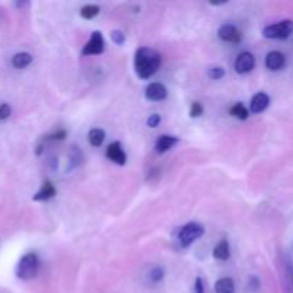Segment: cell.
Segmentation results:
<instances>
[{"instance_id": "obj_1", "label": "cell", "mask_w": 293, "mask_h": 293, "mask_svg": "<svg viewBox=\"0 0 293 293\" xmlns=\"http://www.w3.org/2000/svg\"><path fill=\"white\" fill-rule=\"evenodd\" d=\"M162 57L150 47H140L135 55V70L140 79H149L160 67Z\"/></svg>"}, {"instance_id": "obj_2", "label": "cell", "mask_w": 293, "mask_h": 293, "mask_svg": "<svg viewBox=\"0 0 293 293\" xmlns=\"http://www.w3.org/2000/svg\"><path fill=\"white\" fill-rule=\"evenodd\" d=\"M39 266H40V262H39L36 253H33V252L26 253L19 260L18 267H16V276L22 280H30V279L36 277Z\"/></svg>"}, {"instance_id": "obj_3", "label": "cell", "mask_w": 293, "mask_h": 293, "mask_svg": "<svg viewBox=\"0 0 293 293\" xmlns=\"http://www.w3.org/2000/svg\"><path fill=\"white\" fill-rule=\"evenodd\" d=\"M293 33V20H282L279 23L266 26L263 29V36L266 39H277L283 40Z\"/></svg>"}, {"instance_id": "obj_4", "label": "cell", "mask_w": 293, "mask_h": 293, "mask_svg": "<svg viewBox=\"0 0 293 293\" xmlns=\"http://www.w3.org/2000/svg\"><path fill=\"white\" fill-rule=\"evenodd\" d=\"M205 233V229L203 226L199 225V223H187L184 225L182 229L179 230V235H177V239L180 242L182 247H187L192 245L193 242H196L198 239L202 238Z\"/></svg>"}, {"instance_id": "obj_5", "label": "cell", "mask_w": 293, "mask_h": 293, "mask_svg": "<svg viewBox=\"0 0 293 293\" xmlns=\"http://www.w3.org/2000/svg\"><path fill=\"white\" fill-rule=\"evenodd\" d=\"M103 50H105V39L102 36L101 32H93L92 36L89 39V42L83 47L82 55H101V53H103Z\"/></svg>"}, {"instance_id": "obj_6", "label": "cell", "mask_w": 293, "mask_h": 293, "mask_svg": "<svg viewBox=\"0 0 293 293\" xmlns=\"http://www.w3.org/2000/svg\"><path fill=\"white\" fill-rule=\"evenodd\" d=\"M255 64H256L255 56L252 55L250 52H243V53H240V55L236 57V60H235V70L240 74L249 73V72L253 70Z\"/></svg>"}, {"instance_id": "obj_7", "label": "cell", "mask_w": 293, "mask_h": 293, "mask_svg": "<svg viewBox=\"0 0 293 293\" xmlns=\"http://www.w3.org/2000/svg\"><path fill=\"white\" fill-rule=\"evenodd\" d=\"M106 156H108L109 160H112L113 163H116V165L119 166L126 165V160H128L126 153H125L123 147L120 145V142H113V143H110L109 146H108V149H106Z\"/></svg>"}, {"instance_id": "obj_8", "label": "cell", "mask_w": 293, "mask_h": 293, "mask_svg": "<svg viewBox=\"0 0 293 293\" xmlns=\"http://www.w3.org/2000/svg\"><path fill=\"white\" fill-rule=\"evenodd\" d=\"M219 37L228 43H239L242 40V33L233 25H223L218 32Z\"/></svg>"}, {"instance_id": "obj_9", "label": "cell", "mask_w": 293, "mask_h": 293, "mask_svg": "<svg viewBox=\"0 0 293 293\" xmlns=\"http://www.w3.org/2000/svg\"><path fill=\"white\" fill-rule=\"evenodd\" d=\"M265 64L269 70L277 72V70H280L284 64H286V57H284V55L282 52L273 50V52H269V53H267Z\"/></svg>"}, {"instance_id": "obj_10", "label": "cell", "mask_w": 293, "mask_h": 293, "mask_svg": "<svg viewBox=\"0 0 293 293\" xmlns=\"http://www.w3.org/2000/svg\"><path fill=\"white\" fill-rule=\"evenodd\" d=\"M149 101L152 102H160L165 101L167 96V90L162 83H152L146 87V93H145Z\"/></svg>"}, {"instance_id": "obj_11", "label": "cell", "mask_w": 293, "mask_h": 293, "mask_svg": "<svg viewBox=\"0 0 293 293\" xmlns=\"http://www.w3.org/2000/svg\"><path fill=\"white\" fill-rule=\"evenodd\" d=\"M269 96L263 92L256 93L250 101V112L252 113H262L269 106Z\"/></svg>"}, {"instance_id": "obj_12", "label": "cell", "mask_w": 293, "mask_h": 293, "mask_svg": "<svg viewBox=\"0 0 293 293\" xmlns=\"http://www.w3.org/2000/svg\"><path fill=\"white\" fill-rule=\"evenodd\" d=\"M177 143V138L170 136V135H162L159 136L155 143V149L157 153H165L167 150H170L172 147Z\"/></svg>"}, {"instance_id": "obj_13", "label": "cell", "mask_w": 293, "mask_h": 293, "mask_svg": "<svg viewBox=\"0 0 293 293\" xmlns=\"http://www.w3.org/2000/svg\"><path fill=\"white\" fill-rule=\"evenodd\" d=\"M55 194H56V189H55V186H53V183H52V182H49V180H46L45 183L42 184V187L39 189V192L33 196V201H36V202L49 201V199H52Z\"/></svg>"}, {"instance_id": "obj_14", "label": "cell", "mask_w": 293, "mask_h": 293, "mask_svg": "<svg viewBox=\"0 0 293 293\" xmlns=\"http://www.w3.org/2000/svg\"><path fill=\"white\" fill-rule=\"evenodd\" d=\"M213 256L218 260H228L230 256V246L228 240H222L219 242L216 247L213 249Z\"/></svg>"}, {"instance_id": "obj_15", "label": "cell", "mask_w": 293, "mask_h": 293, "mask_svg": "<svg viewBox=\"0 0 293 293\" xmlns=\"http://www.w3.org/2000/svg\"><path fill=\"white\" fill-rule=\"evenodd\" d=\"M32 60H33V56L30 55V53H28V52H20L18 55L13 56L12 64L16 69H25V67H28L29 64L32 63Z\"/></svg>"}, {"instance_id": "obj_16", "label": "cell", "mask_w": 293, "mask_h": 293, "mask_svg": "<svg viewBox=\"0 0 293 293\" xmlns=\"http://www.w3.org/2000/svg\"><path fill=\"white\" fill-rule=\"evenodd\" d=\"M216 293H235V282L230 277H222L215 284Z\"/></svg>"}, {"instance_id": "obj_17", "label": "cell", "mask_w": 293, "mask_h": 293, "mask_svg": "<svg viewBox=\"0 0 293 293\" xmlns=\"http://www.w3.org/2000/svg\"><path fill=\"white\" fill-rule=\"evenodd\" d=\"M105 136H106V133H105V130H102V129H92V130L89 132V135H87L89 143L94 147L102 146V143H103V140H105Z\"/></svg>"}, {"instance_id": "obj_18", "label": "cell", "mask_w": 293, "mask_h": 293, "mask_svg": "<svg viewBox=\"0 0 293 293\" xmlns=\"http://www.w3.org/2000/svg\"><path fill=\"white\" fill-rule=\"evenodd\" d=\"M230 115L239 120H246L247 118H249V110H247V108L245 106V105H242V103H236L235 106H232V109H230Z\"/></svg>"}, {"instance_id": "obj_19", "label": "cell", "mask_w": 293, "mask_h": 293, "mask_svg": "<svg viewBox=\"0 0 293 293\" xmlns=\"http://www.w3.org/2000/svg\"><path fill=\"white\" fill-rule=\"evenodd\" d=\"M99 6H96V5H86V6H83L82 9H80V16L83 19H86V20H90L94 16H97L99 15Z\"/></svg>"}, {"instance_id": "obj_20", "label": "cell", "mask_w": 293, "mask_h": 293, "mask_svg": "<svg viewBox=\"0 0 293 293\" xmlns=\"http://www.w3.org/2000/svg\"><path fill=\"white\" fill-rule=\"evenodd\" d=\"M163 275H165L163 269H162L160 266H156L155 269L149 273V279H150L153 283H157V282H160V280L163 279Z\"/></svg>"}, {"instance_id": "obj_21", "label": "cell", "mask_w": 293, "mask_h": 293, "mask_svg": "<svg viewBox=\"0 0 293 293\" xmlns=\"http://www.w3.org/2000/svg\"><path fill=\"white\" fill-rule=\"evenodd\" d=\"M208 76L211 77L212 80H219V79H222V77L225 76V69H223V67H220V66L212 67V69H209V73H208Z\"/></svg>"}, {"instance_id": "obj_22", "label": "cell", "mask_w": 293, "mask_h": 293, "mask_svg": "<svg viewBox=\"0 0 293 293\" xmlns=\"http://www.w3.org/2000/svg\"><path fill=\"white\" fill-rule=\"evenodd\" d=\"M10 115H12V108L8 103H2L0 105V120L9 119Z\"/></svg>"}, {"instance_id": "obj_23", "label": "cell", "mask_w": 293, "mask_h": 293, "mask_svg": "<svg viewBox=\"0 0 293 293\" xmlns=\"http://www.w3.org/2000/svg\"><path fill=\"white\" fill-rule=\"evenodd\" d=\"M160 122H162L160 115L153 113V115H150V116H149V119H147V126H149V128L155 129V128H157L159 125H160Z\"/></svg>"}, {"instance_id": "obj_24", "label": "cell", "mask_w": 293, "mask_h": 293, "mask_svg": "<svg viewBox=\"0 0 293 293\" xmlns=\"http://www.w3.org/2000/svg\"><path fill=\"white\" fill-rule=\"evenodd\" d=\"M202 113H203V106L199 102H193L192 106H190V116L192 118H199Z\"/></svg>"}, {"instance_id": "obj_25", "label": "cell", "mask_w": 293, "mask_h": 293, "mask_svg": "<svg viewBox=\"0 0 293 293\" xmlns=\"http://www.w3.org/2000/svg\"><path fill=\"white\" fill-rule=\"evenodd\" d=\"M112 40H113L116 45H122V43L125 42V35H123V32H120V30H113V32H112Z\"/></svg>"}, {"instance_id": "obj_26", "label": "cell", "mask_w": 293, "mask_h": 293, "mask_svg": "<svg viewBox=\"0 0 293 293\" xmlns=\"http://www.w3.org/2000/svg\"><path fill=\"white\" fill-rule=\"evenodd\" d=\"M64 138H66V130H57L50 136H47L45 140H63Z\"/></svg>"}, {"instance_id": "obj_27", "label": "cell", "mask_w": 293, "mask_h": 293, "mask_svg": "<svg viewBox=\"0 0 293 293\" xmlns=\"http://www.w3.org/2000/svg\"><path fill=\"white\" fill-rule=\"evenodd\" d=\"M194 293H205V283L201 277H196V282H194Z\"/></svg>"}]
</instances>
